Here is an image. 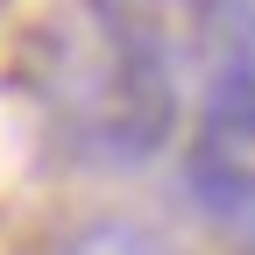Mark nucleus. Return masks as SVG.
Instances as JSON below:
<instances>
[{
	"mask_svg": "<svg viewBox=\"0 0 255 255\" xmlns=\"http://www.w3.org/2000/svg\"><path fill=\"white\" fill-rule=\"evenodd\" d=\"M36 92L57 121V142L92 170H135L177 128V85L170 64L135 57L114 43L92 14L57 21L43 64H36Z\"/></svg>",
	"mask_w": 255,
	"mask_h": 255,
	"instance_id": "1",
	"label": "nucleus"
},
{
	"mask_svg": "<svg viewBox=\"0 0 255 255\" xmlns=\"http://www.w3.org/2000/svg\"><path fill=\"white\" fill-rule=\"evenodd\" d=\"M184 191L213 227L255 234V107H206L184 142Z\"/></svg>",
	"mask_w": 255,
	"mask_h": 255,
	"instance_id": "2",
	"label": "nucleus"
},
{
	"mask_svg": "<svg viewBox=\"0 0 255 255\" xmlns=\"http://www.w3.org/2000/svg\"><path fill=\"white\" fill-rule=\"evenodd\" d=\"M57 255H170V248L149 227H135V220H92V227H78Z\"/></svg>",
	"mask_w": 255,
	"mask_h": 255,
	"instance_id": "5",
	"label": "nucleus"
},
{
	"mask_svg": "<svg viewBox=\"0 0 255 255\" xmlns=\"http://www.w3.org/2000/svg\"><path fill=\"white\" fill-rule=\"evenodd\" d=\"M199 57H206V107H255V0H220Z\"/></svg>",
	"mask_w": 255,
	"mask_h": 255,
	"instance_id": "4",
	"label": "nucleus"
},
{
	"mask_svg": "<svg viewBox=\"0 0 255 255\" xmlns=\"http://www.w3.org/2000/svg\"><path fill=\"white\" fill-rule=\"evenodd\" d=\"M213 7L220 0H85V14L114 43H128L135 57H156V64H177L191 50H206Z\"/></svg>",
	"mask_w": 255,
	"mask_h": 255,
	"instance_id": "3",
	"label": "nucleus"
}]
</instances>
